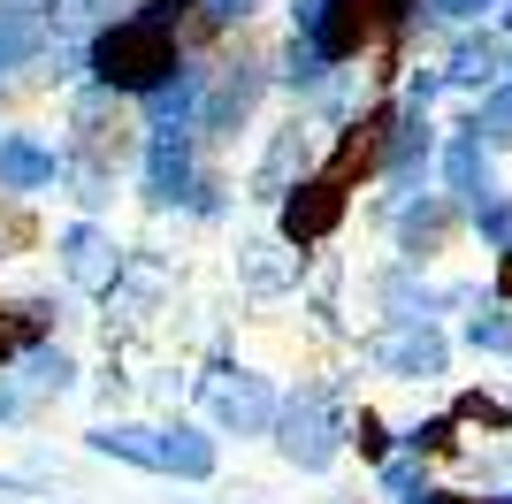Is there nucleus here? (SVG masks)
Listing matches in <instances>:
<instances>
[{
	"instance_id": "nucleus-13",
	"label": "nucleus",
	"mask_w": 512,
	"mask_h": 504,
	"mask_svg": "<svg viewBox=\"0 0 512 504\" xmlns=\"http://www.w3.org/2000/svg\"><path fill=\"white\" fill-rule=\"evenodd\" d=\"M39 329H46V306H16V314L0 321V359H8V352H23V344H31Z\"/></svg>"
},
{
	"instance_id": "nucleus-7",
	"label": "nucleus",
	"mask_w": 512,
	"mask_h": 504,
	"mask_svg": "<svg viewBox=\"0 0 512 504\" xmlns=\"http://www.w3.org/2000/svg\"><path fill=\"white\" fill-rule=\"evenodd\" d=\"M46 390H69V359L62 352H31V367H23L16 382H0V420H23L31 398H46Z\"/></svg>"
},
{
	"instance_id": "nucleus-8",
	"label": "nucleus",
	"mask_w": 512,
	"mask_h": 504,
	"mask_svg": "<svg viewBox=\"0 0 512 504\" xmlns=\"http://www.w3.org/2000/svg\"><path fill=\"white\" fill-rule=\"evenodd\" d=\"M62 176V153H46L39 138H0V184L8 191H46Z\"/></svg>"
},
{
	"instance_id": "nucleus-2",
	"label": "nucleus",
	"mask_w": 512,
	"mask_h": 504,
	"mask_svg": "<svg viewBox=\"0 0 512 504\" xmlns=\"http://www.w3.org/2000/svg\"><path fill=\"white\" fill-rule=\"evenodd\" d=\"M92 451L130 459L146 474H176V482H207L214 474V443L199 428H92Z\"/></svg>"
},
{
	"instance_id": "nucleus-14",
	"label": "nucleus",
	"mask_w": 512,
	"mask_h": 504,
	"mask_svg": "<svg viewBox=\"0 0 512 504\" xmlns=\"http://www.w3.org/2000/svg\"><path fill=\"white\" fill-rule=\"evenodd\" d=\"M291 161H306L299 130H291V138H276V153H268V168H260V191H268V199H276V184H283V176H291Z\"/></svg>"
},
{
	"instance_id": "nucleus-18",
	"label": "nucleus",
	"mask_w": 512,
	"mask_h": 504,
	"mask_svg": "<svg viewBox=\"0 0 512 504\" xmlns=\"http://www.w3.org/2000/svg\"><path fill=\"white\" fill-rule=\"evenodd\" d=\"M505 291H512V260H505Z\"/></svg>"
},
{
	"instance_id": "nucleus-6",
	"label": "nucleus",
	"mask_w": 512,
	"mask_h": 504,
	"mask_svg": "<svg viewBox=\"0 0 512 504\" xmlns=\"http://www.w3.org/2000/svg\"><path fill=\"white\" fill-rule=\"evenodd\" d=\"M62 268L77 291H115V245H107L92 222H77V230L62 237Z\"/></svg>"
},
{
	"instance_id": "nucleus-4",
	"label": "nucleus",
	"mask_w": 512,
	"mask_h": 504,
	"mask_svg": "<svg viewBox=\"0 0 512 504\" xmlns=\"http://www.w3.org/2000/svg\"><path fill=\"white\" fill-rule=\"evenodd\" d=\"M337 214H344V184L337 176H314V184H299V199L283 207V237H291V245H314V237L337 230Z\"/></svg>"
},
{
	"instance_id": "nucleus-10",
	"label": "nucleus",
	"mask_w": 512,
	"mask_h": 504,
	"mask_svg": "<svg viewBox=\"0 0 512 504\" xmlns=\"http://www.w3.org/2000/svg\"><path fill=\"white\" fill-rule=\"evenodd\" d=\"M214 413L230 420V428H268V420H276V398H268L253 375L230 382V367H222V375H214Z\"/></svg>"
},
{
	"instance_id": "nucleus-1",
	"label": "nucleus",
	"mask_w": 512,
	"mask_h": 504,
	"mask_svg": "<svg viewBox=\"0 0 512 504\" xmlns=\"http://www.w3.org/2000/svg\"><path fill=\"white\" fill-rule=\"evenodd\" d=\"M184 8L192 0H153V8H138V16H123L115 31H100L92 39V77L107 84V92H153V84L176 69V31H184Z\"/></svg>"
},
{
	"instance_id": "nucleus-15",
	"label": "nucleus",
	"mask_w": 512,
	"mask_h": 504,
	"mask_svg": "<svg viewBox=\"0 0 512 504\" xmlns=\"http://www.w3.org/2000/svg\"><path fill=\"white\" fill-rule=\"evenodd\" d=\"M375 359H383V367H436V344H428V336H421V344H413V336H398V344H383Z\"/></svg>"
},
{
	"instance_id": "nucleus-11",
	"label": "nucleus",
	"mask_w": 512,
	"mask_h": 504,
	"mask_svg": "<svg viewBox=\"0 0 512 504\" xmlns=\"http://www.w3.org/2000/svg\"><path fill=\"white\" fill-rule=\"evenodd\" d=\"M46 46V16L39 8H0V69H23Z\"/></svg>"
},
{
	"instance_id": "nucleus-12",
	"label": "nucleus",
	"mask_w": 512,
	"mask_h": 504,
	"mask_svg": "<svg viewBox=\"0 0 512 504\" xmlns=\"http://www.w3.org/2000/svg\"><path fill=\"white\" fill-rule=\"evenodd\" d=\"M153 107H161V115H169V123H184V115H192V107H199V77H161V84H153Z\"/></svg>"
},
{
	"instance_id": "nucleus-5",
	"label": "nucleus",
	"mask_w": 512,
	"mask_h": 504,
	"mask_svg": "<svg viewBox=\"0 0 512 504\" xmlns=\"http://www.w3.org/2000/svg\"><path fill=\"white\" fill-rule=\"evenodd\" d=\"M146 191L153 199H184L192 191V138H184V123H161L146 146Z\"/></svg>"
},
{
	"instance_id": "nucleus-9",
	"label": "nucleus",
	"mask_w": 512,
	"mask_h": 504,
	"mask_svg": "<svg viewBox=\"0 0 512 504\" xmlns=\"http://www.w3.org/2000/svg\"><path fill=\"white\" fill-rule=\"evenodd\" d=\"M253 92H260V69L253 62L222 69V84H214L207 107H199V130H237V123H245V107H253Z\"/></svg>"
},
{
	"instance_id": "nucleus-3",
	"label": "nucleus",
	"mask_w": 512,
	"mask_h": 504,
	"mask_svg": "<svg viewBox=\"0 0 512 504\" xmlns=\"http://www.w3.org/2000/svg\"><path fill=\"white\" fill-rule=\"evenodd\" d=\"M283 459L291 466H329V451H337V436H329V398H321V390H299V398L283 405Z\"/></svg>"
},
{
	"instance_id": "nucleus-16",
	"label": "nucleus",
	"mask_w": 512,
	"mask_h": 504,
	"mask_svg": "<svg viewBox=\"0 0 512 504\" xmlns=\"http://www.w3.org/2000/svg\"><path fill=\"white\" fill-rule=\"evenodd\" d=\"M199 8H207V23H245L253 16V0H199Z\"/></svg>"
},
{
	"instance_id": "nucleus-17",
	"label": "nucleus",
	"mask_w": 512,
	"mask_h": 504,
	"mask_svg": "<svg viewBox=\"0 0 512 504\" xmlns=\"http://www.w3.org/2000/svg\"><path fill=\"white\" fill-rule=\"evenodd\" d=\"M444 16H474V8H490V0H436Z\"/></svg>"
}]
</instances>
